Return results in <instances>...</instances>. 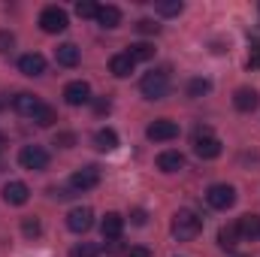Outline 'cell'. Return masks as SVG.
Returning <instances> with one entry per match:
<instances>
[{"mask_svg": "<svg viewBox=\"0 0 260 257\" xmlns=\"http://www.w3.org/2000/svg\"><path fill=\"white\" fill-rule=\"evenodd\" d=\"M200 230H203V218L191 212V209H179L176 215H173V236L179 239V242H191L200 236Z\"/></svg>", "mask_w": 260, "mask_h": 257, "instance_id": "1", "label": "cell"}, {"mask_svg": "<svg viewBox=\"0 0 260 257\" xmlns=\"http://www.w3.org/2000/svg\"><path fill=\"white\" fill-rule=\"evenodd\" d=\"M139 91H142V97H148V100H164V97L170 94V76H167L164 70L145 73L142 82H139Z\"/></svg>", "mask_w": 260, "mask_h": 257, "instance_id": "2", "label": "cell"}, {"mask_svg": "<svg viewBox=\"0 0 260 257\" xmlns=\"http://www.w3.org/2000/svg\"><path fill=\"white\" fill-rule=\"evenodd\" d=\"M18 164H21L24 170H30V173H40V170L49 167V151H46L43 145H24V148L18 151Z\"/></svg>", "mask_w": 260, "mask_h": 257, "instance_id": "3", "label": "cell"}, {"mask_svg": "<svg viewBox=\"0 0 260 257\" xmlns=\"http://www.w3.org/2000/svg\"><path fill=\"white\" fill-rule=\"evenodd\" d=\"M67 12L61 6H46L43 12H40V27L46 30V34H64L67 30Z\"/></svg>", "mask_w": 260, "mask_h": 257, "instance_id": "4", "label": "cell"}, {"mask_svg": "<svg viewBox=\"0 0 260 257\" xmlns=\"http://www.w3.org/2000/svg\"><path fill=\"white\" fill-rule=\"evenodd\" d=\"M206 203H209L212 209L227 212V209L236 203V188H233V185H212V188L206 191Z\"/></svg>", "mask_w": 260, "mask_h": 257, "instance_id": "5", "label": "cell"}, {"mask_svg": "<svg viewBox=\"0 0 260 257\" xmlns=\"http://www.w3.org/2000/svg\"><path fill=\"white\" fill-rule=\"evenodd\" d=\"M194 154L197 157H203V160H215L218 154H221V139L218 136H212V133H197L194 139Z\"/></svg>", "mask_w": 260, "mask_h": 257, "instance_id": "6", "label": "cell"}, {"mask_svg": "<svg viewBox=\"0 0 260 257\" xmlns=\"http://www.w3.org/2000/svg\"><path fill=\"white\" fill-rule=\"evenodd\" d=\"M145 136H148L151 142H170V139L179 136V124L170 121V118H157V121H151V124L145 127Z\"/></svg>", "mask_w": 260, "mask_h": 257, "instance_id": "7", "label": "cell"}, {"mask_svg": "<svg viewBox=\"0 0 260 257\" xmlns=\"http://www.w3.org/2000/svg\"><path fill=\"white\" fill-rule=\"evenodd\" d=\"M67 227H70L73 233H88V230L94 227V212H91L88 206H76V209H70V215H67Z\"/></svg>", "mask_w": 260, "mask_h": 257, "instance_id": "8", "label": "cell"}, {"mask_svg": "<svg viewBox=\"0 0 260 257\" xmlns=\"http://www.w3.org/2000/svg\"><path fill=\"white\" fill-rule=\"evenodd\" d=\"M97 185H100V170H97V167H82V170H76L73 179H70V188H73V191H91V188H97Z\"/></svg>", "mask_w": 260, "mask_h": 257, "instance_id": "9", "label": "cell"}, {"mask_svg": "<svg viewBox=\"0 0 260 257\" xmlns=\"http://www.w3.org/2000/svg\"><path fill=\"white\" fill-rule=\"evenodd\" d=\"M64 100L70 103V106H85V103H91V85L82 82V79L70 82V85L64 88Z\"/></svg>", "mask_w": 260, "mask_h": 257, "instance_id": "10", "label": "cell"}, {"mask_svg": "<svg viewBox=\"0 0 260 257\" xmlns=\"http://www.w3.org/2000/svg\"><path fill=\"white\" fill-rule=\"evenodd\" d=\"M30 200V188L24 185V182H6L3 185V203H9V206H24Z\"/></svg>", "mask_w": 260, "mask_h": 257, "instance_id": "11", "label": "cell"}, {"mask_svg": "<svg viewBox=\"0 0 260 257\" xmlns=\"http://www.w3.org/2000/svg\"><path fill=\"white\" fill-rule=\"evenodd\" d=\"M100 230H103V239H106V242H115V239H121L124 218H121L118 212H106V218L100 221Z\"/></svg>", "mask_w": 260, "mask_h": 257, "instance_id": "12", "label": "cell"}, {"mask_svg": "<svg viewBox=\"0 0 260 257\" xmlns=\"http://www.w3.org/2000/svg\"><path fill=\"white\" fill-rule=\"evenodd\" d=\"M12 106H15V112H21V115H30V118H34V115L43 109L40 97H34V94H27V91L15 94V97H12Z\"/></svg>", "mask_w": 260, "mask_h": 257, "instance_id": "13", "label": "cell"}, {"mask_svg": "<svg viewBox=\"0 0 260 257\" xmlns=\"http://www.w3.org/2000/svg\"><path fill=\"white\" fill-rule=\"evenodd\" d=\"M260 103V94L254 88H239L236 94H233V106L239 109V112H254Z\"/></svg>", "mask_w": 260, "mask_h": 257, "instance_id": "14", "label": "cell"}, {"mask_svg": "<svg viewBox=\"0 0 260 257\" xmlns=\"http://www.w3.org/2000/svg\"><path fill=\"white\" fill-rule=\"evenodd\" d=\"M18 70L24 73V76H43L46 73V58L43 55H37V52H30V55H21L18 58Z\"/></svg>", "mask_w": 260, "mask_h": 257, "instance_id": "15", "label": "cell"}, {"mask_svg": "<svg viewBox=\"0 0 260 257\" xmlns=\"http://www.w3.org/2000/svg\"><path fill=\"white\" fill-rule=\"evenodd\" d=\"M133 67H136V61L130 58L127 52H121V55H112V58H109V73H112L115 79H127L130 73H133Z\"/></svg>", "mask_w": 260, "mask_h": 257, "instance_id": "16", "label": "cell"}, {"mask_svg": "<svg viewBox=\"0 0 260 257\" xmlns=\"http://www.w3.org/2000/svg\"><path fill=\"white\" fill-rule=\"evenodd\" d=\"M185 167V154L182 151H160L157 154V170L160 173H179Z\"/></svg>", "mask_w": 260, "mask_h": 257, "instance_id": "17", "label": "cell"}, {"mask_svg": "<svg viewBox=\"0 0 260 257\" xmlns=\"http://www.w3.org/2000/svg\"><path fill=\"white\" fill-rule=\"evenodd\" d=\"M236 227H239V236L242 239H260V215H254V212L242 215L236 221Z\"/></svg>", "mask_w": 260, "mask_h": 257, "instance_id": "18", "label": "cell"}, {"mask_svg": "<svg viewBox=\"0 0 260 257\" xmlns=\"http://www.w3.org/2000/svg\"><path fill=\"white\" fill-rule=\"evenodd\" d=\"M97 24L106 27V30L118 27V24H121V9L112 6V3H109V6H100V9H97Z\"/></svg>", "mask_w": 260, "mask_h": 257, "instance_id": "19", "label": "cell"}, {"mask_svg": "<svg viewBox=\"0 0 260 257\" xmlns=\"http://www.w3.org/2000/svg\"><path fill=\"white\" fill-rule=\"evenodd\" d=\"M94 145H97L100 151H115V148H118V133L112 127H100L94 133Z\"/></svg>", "mask_w": 260, "mask_h": 257, "instance_id": "20", "label": "cell"}, {"mask_svg": "<svg viewBox=\"0 0 260 257\" xmlns=\"http://www.w3.org/2000/svg\"><path fill=\"white\" fill-rule=\"evenodd\" d=\"M239 239H242V236H239V227H236V224H227V227L218 230V245H221L224 251H233V248L239 245Z\"/></svg>", "mask_w": 260, "mask_h": 257, "instance_id": "21", "label": "cell"}, {"mask_svg": "<svg viewBox=\"0 0 260 257\" xmlns=\"http://www.w3.org/2000/svg\"><path fill=\"white\" fill-rule=\"evenodd\" d=\"M79 58H82V55H79V49H76L73 43H64V46L55 49V61H58L61 67H76Z\"/></svg>", "mask_w": 260, "mask_h": 257, "instance_id": "22", "label": "cell"}, {"mask_svg": "<svg viewBox=\"0 0 260 257\" xmlns=\"http://www.w3.org/2000/svg\"><path fill=\"white\" fill-rule=\"evenodd\" d=\"M127 55L133 61H151V58H154V46H151V43H133L127 49Z\"/></svg>", "mask_w": 260, "mask_h": 257, "instance_id": "23", "label": "cell"}, {"mask_svg": "<svg viewBox=\"0 0 260 257\" xmlns=\"http://www.w3.org/2000/svg\"><path fill=\"white\" fill-rule=\"evenodd\" d=\"M70 257H100V245L97 242H79L70 248Z\"/></svg>", "mask_w": 260, "mask_h": 257, "instance_id": "24", "label": "cell"}, {"mask_svg": "<svg viewBox=\"0 0 260 257\" xmlns=\"http://www.w3.org/2000/svg\"><path fill=\"white\" fill-rule=\"evenodd\" d=\"M154 9H157L160 15H179V12L185 9V3H182V0H157Z\"/></svg>", "mask_w": 260, "mask_h": 257, "instance_id": "25", "label": "cell"}, {"mask_svg": "<svg viewBox=\"0 0 260 257\" xmlns=\"http://www.w3.org/2000/svg\"><path fill=\"white\" fill-rule=\"evenodd\" d=\"M34 121H37L40 127H52V124L58 121V112H55L52 106H46V103H43V109H40V112L34 115Z\"/></svg>", "mask_w": 260, "mask_h": 257, "instance_id": "26", "label": "cell"}, {"mask_svg": "<svg viewBox=\"0 0 260 257\" xmlns=\"http://www.w3.org/2000/svg\"><path fill=\"white\" fill-rule=\"evenodd\" d=\"M209 91H212V82L209 79H191L188 82V97H203Z\"/></svg>", "mask_w": 260, "mask_h": 257, "instance_id": "27", "label": "cell"}, {"mask_svg": "<svg viewBox=\"0 0 260 257\" xmlns=\"http://www.w3.org/2000/svg\"><path fill=\"white\" fill-rule=\"evenodd\" d=\"M97 9H100V6H97L94 0H79V3H76V15H79V18H97Z\"/></svg>", "mask_w": 260, "mask_h": 257, "instance_id": "28", "label": "cell"}, {"mask_svg": "<svg viewBox=\"0 0 260 257\" xmlns=\"http://www.w3.org/2000/svg\"><path fill=\"white\" fill-rule=\"evenodd\" d=\"M21 233H24L27 239H34V236H40V233H43V227H40V221H37V218H24V221H21Z\"/></svg>", "mask_w": 260, "mask_h": 257, "instance_id": "29", "label": "cell"}, {"mask_svg": "<svg viewBox=\"0 0 260 257\" xmlns=\"http://www.w3.org/2000/svg\"><path fill=\"white\" fill-rule=\"evenodd\" d=\"M136 30H139V34H160V24H157L154 18H139V21H136Z\"/></svg>", "mask_w": 260, "mask_h": 257, "instance_id": "30", "label": "cell"}, {"mask_svg": "<svg viewBox=\"0 0 260 257\" xmlns=\"http://www.w3.org/2000/svg\"><path fill=\"white\" fill-rule=\"evenodd\" d=\"M55 145H58V148H73V145H76V133H70V130L55 133Z\"/></svg>", "mask_w": 260, "mask_h": 257, "instance_id": "31", "label": "cell"}, {"mask_svg": "<svg viewBox=\"0 0 260 257\" xmlns=\"http://www.w3.org/2000/svg\"><path fill=\"white\" fill-rule=\"evenodd\" d=\"M12 46H15V37H12L9 30H0V55H3V52H9Z\"/></svg>", "mask_w": 260, "mask_h": 257, "instance_id": "32", "label": "cell"}, {"mask_svg": "<svg viewBox=\"0 0 260 257\" xmlns=\"http://www.w3.org/2000/svg\"><path fill=\"white\" fill-rule=\"evenodd\" d=\"M248 70H260V43H254L251 58H248Z\"/></svg>", "mask_w": 260, "mask_h": 257, "instance_id": "33", "label": "cell"}, {"mask_svg": "<svg viewBox=\"0 0 260 257\" xmlns=\"http://www.w3.org/2000/svg\"><path fill=\"white\" fill-rule=\"evenodd\" d=\"M130 221H133L136 227H142V224L148 221V218H145V209H133V212H130Z\"/></svg>", "mask_w": 260, "mask_h": 257, "instance_id": "34", "label": "cell"}, {"mask_svg": "<svg viewBox=\"0 0 260 257\" xmlns=\"http://www.w3.org/2000/svg\"><path fill=\"white\" fill-rule=\"evenodd\" d=\"M127 257H151V251L145 245H133V248H127Z\"/></svg>", "mask_w": 260, "mask_h": 257, "instance_id": "35", "label": "cell"}, {"mask_svg": "<svg viewBox=\"0 0 260 257\" xmlns=\"http://www.w3.org/2000/svg\"><path fill=\"white\" fill-rule=\"evenodd\" d=\"M109 109H112V103H109V100H97V103H94V112H97V115H106Z\"/></svg>", "mask_w": 260, "mask_h": 257, "instance_id": "36", "label": "cell"}, {"mask_svg": "<svg viewBox=\"0 0 260 257\" xmlns=\"http://www.w3.org/2000/svg\"><path fill=\"white\" fill-rule=\"evenodd\" d=\"M52 197H58V200H67V197H73V191H64V188H52Z\"/></svg>", "mask_w": 260, "mask_h": 257, "instance_id": "37", "label": "cell"}, {"mask_svg": "<svg viewBox=\"0 0 260 257\" xmlns=\"http://www.w3.org/2000/svg\"><path fill=\"white\" fill-rule=\"evenodd\" d=\"M118 251H121V242H118V239H115V242H109V254H118Z\"/></svg>", "mask_w": 260, "mask_h": 257, "instance_id": "38", "label": "cell"}, {"mask_svg": "<svg viewBox=\"0 0 260 257\" xmlns=\"http://www.w3.org/2000/svg\"><path fill=\"white\" fill-rule=\"evenodd\" d=\"M6 145H9V142H6V136H3V133H0V151H3V148H6Z\"/></svg>", "mask_w": 260, "mask_h": 257, "instance_id": "39", "label": "cell"}, {"mask_svg": "<svg viewBox=\"0 0 260 257\" xmlns=\"http://www.w3.org/2000/svg\"><path fill=\"white\" fill-rule=\"evenodd\" d=\"M236 257H248V254H236Z\"/></svg>", "mask_w": 260, "mask_h": 257, "instance_id": "40", "label": "cell"}, {"mask_svg": "<svg viewBox=\"0 0 260 257\" xmlns=\"http://www.w3.org/2000/svg\"><path fill=\"white\" fill-rule=\"evenodd\" d=\"M0 109H3V100H0Z\"/></svg>", "mask_w": 260, "mask_h": 257, "instance_id": "41", "label": "cell"}]
</instances>
